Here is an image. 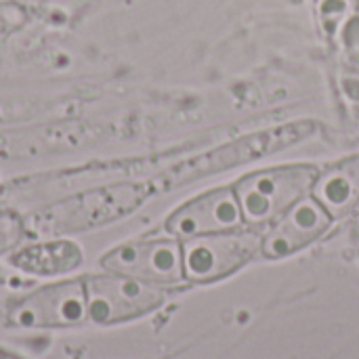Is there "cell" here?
Listing matches in <instances>:
<instances>
[{
    "mask_svg": "<svg viewBox=\"0 0 359 359\" xmlns=\"http://www.w3.org/2000/svg\"><path fill=\"white\" fill-rule=\"evenodd\" d=\"M316 130H318L316 122H297V124L271 128V130H265V133H259L252 137L236 139L227 145L217 147L215 151H208L204 156H198L194 160H187V162L175 166L170 172L156 179L151 183V187H156L158 191H164V189L181 185V183H189V181H196V179L208 177V175H217L221 170L236 168L240 164L252 162L271 151H278L292 143H299V141L311 137Z\"/></svg>",
    "mask_w": 359,
    "mask_h": 359,
    "instance_id": "cell-1",
    "label": "cell"
},
{
    "mask_svg": "<svg viewBox=\"0 0 359 359\" xmlns=\"http://www.w3.org/2000/svg\"><path fill=\"white\" fill-rule=\"evenodd\" d=\"M318 175L316 166L294 164L244 177L233 187L244 221L250 225H265L280 219L288 208L313 191Z\"/></svg>",
    "mask_w": 359,
    "mask_h": 359,
    "instance_id": "cell-2",
    "label": "cell"
},
{
    "mask_svg": "<svg viewBox=\"0 0 359 359\" xmlns=\"http://www.w3.org/2000/svg\"><path fill=\"white\" fill-rule=\"evenodd\" d=\"M151 191V183L147 185H116L103 187L74 200H67L48 210V215H36L34 227L42 231H61V229H80L97 223H105L118 219L130 210H135Z\"/></svg>",
    "mask_w": 359,
    "mask_h": 359,
    "instance_id": "cell-3",
    "label": "cell"
},
{
    "mask_svg": "<svg viewBox=\"0 0 359 359\" xmlns=\"http://www.w3.org/2000/svg\"><path fill=\"white\" fill-rule=\"evenodd\" d=\"M255 231H223L187 238L183 244V269L194 282H212L246 265L261 248Z\"/></svg>",
    "mask_w": 359,
    "mask_h": 359,
    "instance_id": "cell-4",
    "label": "cell"
},
{
    "mask_svg": "<svg viewBox=\"0 0 359 359\" xmlns=\"http://www.w3.org/2000/svg\"><path fill=\"white\" fill-rule=\"evenodd\" d=\"M84 288L90 318L103 324L137 318L164 301V292L156 284L120 273L90 278Z\"/></svg>",
    "mask_w": 359,
    "mask_h": 359,
    "instance_id": "cell-5",
    "label": "cell"
},
{
    "mask_svg": "<svg viewBox=\"0 0 359 359\" xmlns=\"http://www.w3.org/2000/svg\"><path fill=\"white\" fill-rule=\"evenodd\" d=\"M111 273L128 276L149 284H175L183 278V246L175 240L130 242L103 259Z\"/></svg>",
    "mask_w": 359,
    "mask_h": 359,
    "instance_id": "cell-6",
    "label": "cell"
},
{
    "mask_svg": "<svg viewBox=\"0 0 359 359\" xmlns=\"http://www.w3.org/2000/svg\"><path fill=\"white\" fill-rule=\"evenodd\" d=\"M244 215L238 196L229 187L212 189L181 206L166 223L168 231L179 238H196L240 229Z\"/></svg>",
    "mask_w": 359,
    "mask_h": 359,
    "instance_id": "cell-7",
    "label": "cell"
},
{
    "mask_svg": "<svg viewBox=\"0 0 359 359\" xmlns=\"http://www.w3.org/2000/svg\"><path fill=\"white\" fill-rule=\"evenodd\" d=\"M88 311L82 282L42 288L13 309V322L21 326H69L84 320Z\"/></svg>",
    "mask_w": 359,
    "mask_h": 359,
    "instance_id": "cell-8",
    "label": "cell"
},
{
    "mask_svg": "<svg viewBox=\"0 0 359 359\" xmlns=\"http://www.w3.org/2000/svg\"><path fill=\"white\" fill-rule=\"evenodd\" d=\"M330 212L313 196H307L280 217L276 227L263 240L261 252L271 259L292 255L318 240L330 227Z\"/></svg>",
    "mask_w": 359,
    "mask_h": 359,
    "instance_id": "cell-9",
    "label": "cell"
},
{
    "mask_svg": "<svg viewBox=\"0 0 359 359\" xmlns=\"http://www.w3.org/2000/svg\"><path fill=\"white\" fill-rule=\"evenodd\" d=\"M313 198L330 212V217H345L359 206V154L330 164L318 175Z\"/></svg>",
    "mask_w": 359,
    "mask_h": 359,
    "instance_id": "cell-10",
    "label": "cell"
},
{
    "mask_svg": "<svg viewBox=\"0 0 359 359\" xmlns=\"http://www.w3.org/2000/svg\"><path fill=\"white\" fill-rule=\"evenodd\" d=\"M13 263L25 271L36 273H59L76 267L80 263V252L69 242H57V244H42L23 250L13 259Z\"/></svg>",
    "mask_w": 359,
    "mask_h": 359,
    "instance_id": "cell-11",
    "label": "cell"
},
{
    "mask_svg": "<svg viewBox=\"0 0 359 359\" xmlns=\"http://www.w3.org/2000/svg\"><path fill=\"white\" fill-rule=\"evenodd\" d=\"M355 233L359 236V215H358V219H355Z\"/></svg>",
    "mask_w": 359,
    "mask_h": 359,
    "instance_id": "cell-12",
    "label": "cell"
}]
</instances>
